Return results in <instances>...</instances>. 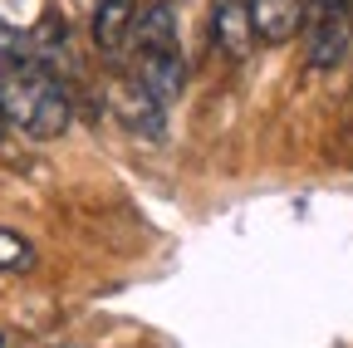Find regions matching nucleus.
<instances>
[{"instance_id":"1","label":"nucleus","mask_w":353,"mask_h":348,"mask_svg":"<svg viewBox=\"0 0 353 348\" xmlns=\"http://www.w3.org/2000/svg\"><path fill=\"white\" fill-rule=\"evenodd\" d=\"M0 123L34 143H54L69 133L74 103L59 74L39 59H10L0 64Z\"/></svg>"},{"instance_id":"2","label":"nucleus","mask_w":353,"mask_h":348,"mask_svg":"<svg viewBox=\"0 0 353 348\" xmlns=\"http://www.w3.org/2000/svg\"><path fill=\"white\" fill-rule=\"evenodd\" d=\"M152 103H172L176 94L187 89V59L182 50H138L132 54V74H128Z\"/></svg>"},{"instance_id":"3","label":"nucleus","mask_w":353,"mask_h":348,"mask_svg":"<svg viewBox=\"0 0 353 348\" xmlns=\"http://www.w3.org/2000/svg\"><path fill=\"white\" fill-rule=\"evenodd\" d=\"M260 45H290L304 30V0H245Z\"/></svg>"},{"instance_id":"4","label":"nucleus","mask_w":353,"mask_h":348,"mask_svg":"<svg viewBox=\"0 0 353 348\" xmlns=\"http://www.w3.org/2000/svg\"><path fill=\"white\" fill-rule=\"evenodd\" d=\"M211 39L226 59H245L255 45V30H250V6L245 0H216L211 10Z\"/></svg>"},{"instance_id":"5","label":"nucleus","mask_w":353,"mask_h":348,"mask_svg":"<svg viewBox=\"0 0 353 348\" xmlns=\"http://www.w3.org/2000/svg\"><path fill=\"white\" fill-rule=\"evenodd\" d=\"M132 25H138V0H99L88 15V34L103 54H118L123 45H132Z\"/></svg>"},{"instance_id":"6","label":"nucleus","mask_w":353,"mask_h":348,"mask_svg":"<svg viewBox=\"0 0 353 348\" xmlns=\"http://www.w3.org/2000/svg\"><path fill=\"white\" fill-rule=\"evenodd\" d=\"M353 50V25L348 20H319L309 25V39H304V64L309 69H339Z\"/></svg>"},{"instance_id":"7","label":"nucleus","mask_w":353,"mask_h":348,"mask_svg":"<svg viewBox=\"0 0 353 348\" xmlns=\"http://www.w3.org/2000/svg\"><path fill=\"white\" fill-rule=\"evenodd\" d=\"M118 118H123L128 127H138L143 138H162V127H167V108L152 103L132 79L123 83V94H118Z\"/></svg>"},{"instance_id":"8","label":"nucleus","mask_w":353,"mask_h":348,"mask_svg":"<svg viewBox=\"0 0 353 348\" xmlns=\"http://www.w3.org/2000/svg\"><path fill=\"white\" fill-rule=\"evenodd\" d=\"M132 50H176V10L172 6H138V25H132Z\"/></svg>"},{"instance_id":"9","label":"nucleus","mask_w":353,"mask_h":348,"mask_svg":"<svg viewBox=\"0 0 353 348\" xmlns=\"http://www.w3.org/2000/svg\"><path fill=\"white\" fill-rule=\"evenodd\" d=\"M34 245L20 236V231H6L0 226V270L6 275H25V270H34Z\"/></svg>"},{"instance_id":"10","label":"nucleus","mask_w":353,"mask_h":348,"mask_svg":"<svg viewBox=\"0 0 353 348\" xmlns=\"http://www.w3.org/2000/svg\"><path fill=\"white\" fill-rule=\"evenodd\" d=\"M353 15V0H304V25H319V20H348Z\"/></svg>"},{"instance_id":"11","label":"nucleus","mask_w":353,"mask_h":348,"mask_svg":"<svg viewBox=\"0 0 353 348\" xmlns=\"http://www.w3.org/2000/svg\"><path fill=\"white\" fill-rule=\"evenodd\" d=\"M0 138H6V123H0Z\"/></svg>"}]
</instances>
